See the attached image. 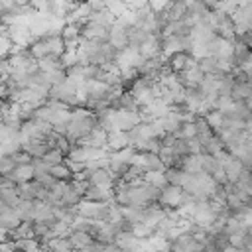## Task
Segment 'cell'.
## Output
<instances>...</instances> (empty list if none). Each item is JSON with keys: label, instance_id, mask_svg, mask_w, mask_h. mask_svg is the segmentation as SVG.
Segmentation results:
<instances>
[{"label": "cell", "instance_id": "6da1fadb", "mask_svg": "<svg viewBox=\"0 0 252 252\" xmlns=\"http://www.w3.org/2000/svg\"><path fill=\"white\" fill-rule=\"evenodd\" d=\"M98 126L96 122V116L89 110V108H71V118L67 122V130H65V136L69 138V142L77 144L79 140L87 138L94 128Z\"/></svg>", "mask_w": 252, "mask_h": 252}, {"label": "cell", "instance_id": "7a4b0ae2", "mask_svg": "<svg viewBox=\"0 0 252 252\" xmlns=\"http://www.w3.org/2000/svg\"><path fill=\"white\" fill-rule=\"evenodd\" d=\"M193 197L187 195L181 187L177 185H165L161 191H159V197H158V205L163 207V209H177L181 205H185L187 201H191Z\"/></svg>", "mask_w": 252, "mask_h": 252}, {"label": "cell", "instance_id": "3957f363", "mask_svg": "<svg viewBox=\"0 0 252 252\" xmlns=\"http://www.w3.org/2000/svg\"><path fill=\"white\" fill-rule=\"evenodd\" d=\"M189 224H191V219L183 224V232L173 240H169V252H205V246L191 236Z\"/></svg>", "mask_w": 252, "mask_h": 252}, {"label": "cell", "instance_id": "277c9868", "mask_svg": "<svg viewBox=\"0 0 252 252\" xmlns=\"http://www.w3.org/2000/svg\"><path fill=\"white\" fill-rule=\"evenodd\" d=\"M108 211V203H94V201H81L77 205V215L91 219V220H104V215Z\"/></svg>", "mask_w": 252, "mask_h": 252}, {"label": "cell", "instance_id": "5b68a950", "mask_svg": "<svg viewBox=\"0 0 252 252\" xmlns=\"http://www.w3.org/2000/svg\"><path fill=\"white\" fill-rule=\"evenodd\" d=\"M81 35L85 39H96V41H108V35H110V28H104L96 22H87L81 30Z\"/></svg>", "mask_w": 252, "mask_h": 252}, {"label": "cell", "instance_id": "8992f818", "mask_svg": "<svg viewBox=\"0 0 252 252\" xmlns=\"http://www.w3.org/2000/svg\"><path fill=\"white\" fill-rule=\"evenodd\" d=\"M108 43L110 47H114L116 51H122L128 47V30L124 26H120L118 22H114L110 26V35H108Z\"/></svg>", "mask_w": 252, "mask_h": 252}, {"label": "cell", "instance_id": "52a82bcc", "mask_svg": "<svg viewBox=\"0 0 252 252\" xmlns=\"http://www.w3.org/2000/svg\"><path fill=\"white\" fill-rule=\"evenodd\" d=\"M114 246H116L118 250H124V252H134V250L142 248V238L134 236L130 230H122V232L116 234Z\"/></svg>", "mask_w": 252, "mask_h": 252}, {"label": "cell", "instance_id": "ba28073f", "mask_svg": "<svg viewBox=\"0 0 252 252\" xmlns=\"http://www.w3.org/2000/svg\"><path fill=\"white\" fill-rule=\"evenodd\" d=\"M165 22H177V20H185L187 18V4L183 0H169V4L163 8V12H159Z\"/></svg>", "mask_w": 252, "mask_h": 252}, {"label": "cell", "instance_id": "9c48e42d", "mask_svg": "<svg viewBox=\"0 0 252 252\" xmlns=\"http://www.w3.org/2000/svg\"><path fill=\"white\" fill-rule=\"evenodd\" d=\"M14 185H20V183H28L33 179V163H22V165H16L8 175H6Z\"/></svg>", "mask_w": 252, "mask_h": 252}, {"label": "cell", "instance_id": "30bf717a", "mask_svg": "<svg viewBox=\"0 0 252 252\" xmlns=\"http://www.w3.org/2000/svg\"><path fill=\"white\" fill-rule=\"evenodd\" d=\"M85 201H94V203H110L112 201V187H96L89 185L83 195Z\"/></svg>", "mask_w": 252, "mask_h": 252}, {"label": "cell", "instance_id": "8fae6325", "mask_svg": "<svg viewBox=\"0 0 252 252\" xmlns=\"http://www.w3.org/2000/svg\"><path fill=\"white\" fill-rule=\"evenodd\" d=\"M161 35H175V37H185L191 35V24L187 20H177V22H167L161 30Z\"/></svg>", "mask_w": 252, "mask_h": 252}, {"label": "cell", "instance_id": "7c38bea8", "mask_svg": "<svg viewBox=\"0 0 252 252\" xmlns=\"http://www.w3.org/2000/svg\"><path fill=\"white\" fill-rule=\"evenodd\" d=\"M89 169V167H87ZM89 185H96V187H114L110 173L106 167H98V169H89Z\"/></svg>", "mask_w": 252, "mask_h": 252}, {"label": "cell", "instance_id": "4fadbf2b", "mask_svg": "<svg viewBox=\"0 0 252 252\" xmlns=\"http://www.w3.org/2000/svg\"><path fill=\"white\" fill-rule=\"evenodd\" d=\"M22 150H24L32 159H39V158L45 156V152H47L49 148H47L45 140H28V142L22 144Z\"/></svg>", "mask_w": 252, "mask_h": 252}, {"label": "cell", "instance_id": "5bb4252c", "mask_svg": "<svg viewBox=\"0 0 252 252\" xmlns=\"http://www.w3.org/2000/svg\"><path fill=\"white\" fill-rule=\"evenodd\" d=\"M158 120H159V124H161V128H163L165 134H175L179 130V126L183 124V116L177 114V112H173V110H169L163 118H158Z\"/></svg>", "mask_w": 252, "mask_h": 252}, {"label": "cell", "instance_id": "9a60e30c", "mask_svg": "<svg viewBox=\"0 0 252 252\" xmlns=\"http://www.w3.org/2000/svg\"><path fill=\"white\" fill-rule=\"evenodd\" d=\"M20 224H22V219H20V215H18L16 209H10V211H6V213L0 215V228H2V230L12 232V230H16Z\"/></svg>", "mask_w": 252, "mask_h": 252}, {"label": "cell", "instance_id": "2e32d148", "mask_svg": "<svg viewBox=\"0 0 252 252\" xmlns=\"http://www.w3.org/2000/svg\"><path fill=\"white\" fill-rule=\"evenodd\" d=\"M222 167H224V175H226V181H228V183H236L238 175H240L242 169H244V165H242L240 159H236V158H230Z\"/></svg>", "mask_w": 252, "mask_h": 252}, {"label": "cell", "instance_id": "e0dca14e", "mask_svg": "<svg viewBox=\"0 0 252 252\" xmlns=\"http://www.w3.org/2000/svg\"><path fill=\"white\" fill-rule=\"evenodd\" d=\"M187 59H189V53L179 51V53H175V55L167 57L165 65L169 67V71H171V73H181V71L185 69V65H187Z\"/></svg>", "mask_w": 252, "mask_h": 252}, {"label": "cell", "instance_id": "ac0fdd59", "mask_svg": "<svg viewBox=\"0 0 252 252\" xmlns=\"http://www.w3.org/2000/svg\"><path fill=\"white\" fill-rule=\"evenodd\" d=\"M67 238H69V242H71V246L75 250H81V248H85V246H89L93 242V236L87 234V232H81V230H71L67 234Z\"/></svg>", "mask_w": 252, "mask_h": 252}, {"label": "cell", "instance_id": "d6986e66", "mask_svg": "<svg viewBox=\"0 0 252 252\" xmlns=\"http://www.w3.org/2000/svg\"><path fill=\"white\" fill-rule=\"evenodd\" d=\"M197 67H199V71H201L203 75L220 73V69H219V59H217V57H213V55H207V57L199 59V61H197Z\"/></svg>", "mask_w": 252, "mask_h": 252}, {"label": "cell", "instance_id": "ffe728a7", "mask_svg": "<svg viewBox=\"0 0 252 252\" xmlns=\"http://www.w3.org/2000/svg\"><path fill=\"white\" fill-rule=\"evenodd\" d=\"M116 110H128V112H140V104L136 102V98L128 93V91H122L120 98H118V106Z\"/></svg>", "mask_w": 252, "mask_h": 252}, {"label": "cell", "instance_id": "44dd1931", "mask_svg": "<svg viewBox=\"0 0 252 252\" xmlns=\"http://www.w3.org/2000/svg\"><path fill=\"white\" fill-rule=\"evenodd\" d=\"M165 179H167V185H177V187H181L183 183H185V179H187V173L183 171V169H175V167H167L165 171Z\"/></svg>", "mask_w": 252, "mask_h": 252}, {"label": "cell", "instance_id": "7402d4cb", "mask_svg": "<svg viewBox=\"0 0 252 252\" xmlns=\"http://www.w3.org/2000/svg\"><path fill=\"white\" fill-rule=\"evenodd\" d=\"M250 93H252V83H248V81L246 83H234L230 96H232V100H246L250 96Z\"/></svg>", "mask_w": 252, "mask_h": 252}, {"label": "cell", "instance_id": "603a6c76", "mask_svg": "<svg viewBox=\"0 0 252 252\" xmlns=\"http://www.w3.org/2000/svg\"><path fill=\"white\" fill-rule=\"evenodd\" d=\"M144 181L154 185L156 189H163L167 185V179H165V173L163 171H146L144 173Z\"/></svg>", "mask_w": 252, "mask_h": 252}, {"label": "cell", "instance_id": "cb8c5ba5", "mask_svg": "<svg viewBox=\"0 0 252 252\" xmlns=\"http://www.w3.org/2000/svg\"><path fill=\"white\" fill-rule=\"evenodd\" d=\"M159 148H161L159 138H150V140H144V142H140V144L134 146L136 152H144V154H158Z\"/></svg>", "mask_w": 252, "mask_h": 252}, {"label": "cell", "instance_id": "d4e9b609", "mask_svg": "<svg viewBox=\"0 0 252 252\" xmlns=\"http://www.w3.org/2000/svg\"><path fill=\"white\" fill-rule=\"evenodd\" d=\"M201 156V154H199ZM199 156H185V159H183V165H181V169L185 171V173H203V169H201V158Z\"/></svg>", "mask_w": 252, "mask_h": 252}, {"label": "cell", "instance_id": "484cf974", "mask_svg": "<svg viewBox=\"0 0 252 252\" xmlns=\"http://www.w3.org/2000/svg\"><path fill=\"white\" fill-rule=\"evenodd\" d=\"M136 154V150L132 148V146H126V148H122V150H116V152H110L108 154V158L112 159V161H122V163H130L132 161V156Z\"/></svg>", "mask_w": 252, "mask_h": 252}, {"label": "cell", "instance_id": "4316f807", "mask_svg": "<svg viewBox=\"0 0 252 252\" xmlns=\"http://www.w3.org/2000/svg\"><path fill=\"white\" fill-rule=\"evenodd\" d=\"M47 167H53V165H59V163H63L65 161V156H63V152H59L57 148H53V150H47L45 152V156L43 158H39Z\"/></svg>", "mask_w": 252, "mask_h": 252}, {"label": "cell", "instance_id": "83f0119b", "mask_svg": "<svg viewBox=\"0 0 252 252\" xmlns=\"http://www.w3.org/2000/svg\"><path fill=\"white\" fill-rule=\"evenodd\" d=\"M0 197L10 205V207H18V203L22 201L20 199V195H18V189H16V185H10V187H2L0 189Z\"/></svg>", "mask_w": 252, "mask_h": 252}, {"label": "cell", "instance_id": "f1b7e54d", "mask_svg": "<svg viewBox=\"0 0 252 252\" xmlns=\"http://www.w3.org/2000/svg\"><path fill=\"white\" fill-rule=\"evenodd\" d=\"M228 244L234 248H246L248 246V238H246V226L238 228L236 232L228 234Z\"/></svg>", "mask_w": 252, "mask_h": 252}, {"label": "cell", "instance_id": "f546056e", "mask_svg": "<svg viewBox=\"0 0 252 252\" xmlns=\"http://www.w3.org/2000/svg\"><path fill=\"white\" fill-rule=\"evenodd\" d=\"M65 159L85 163V161H87V148H85V146H79V144H73V146H71V150L67 152Z\"/></svg>", "mask_w": 252, "mask_h": 252}, {"label": "cell", "instance_id": "4dcf8cb0", "mask_svg": "<svg viewBox=\"0 0 252 252\" xmlns=\"http://www.w3.org/2000/svg\"><path fill=\"white\" fill-rule=\"evenodd\" d=\"M144 171H165V165H163V161L158 158V154H146Z\"/></svg>", "mask_w": 252, "mask_h": 252}, {"label": "cell", "instance_id": "1f68e13d", "mask_svg": "<svg viewBox=\"0 0 252 252\" xmlns=\"http://www.w3.org/2000/svg\"><path fill=\"white\" fill-rule=\"evenodd\" d=\"M49 173H51L57 181H71V179H73V173H71V169L65 165V161H63V163H59V165L49 167Z\"/></svg>", "mask_w": 252, "mask_h": 252}, {"label": "cell", "instance_id": "d6a6232c", "mask_svg": "<svg viewBox=\"0 0 252 252\" xmlns=\"http://www.w3.org/2000/svg\"><path fill=\"white\" fill-rule=\"evenodd\" d=\"M205 120H207V124L211 126L213 132L220 130V128H222V122H224V118H222V114H220L219 110H209V112L205 114Z\"/></svg>", "mask_w": 252, "mask_h": 252}, {"label": "cell", "instance_id": "836d02e7", "mask_svg": "<svg viewBox=\"0 0 252 252\" xmlns=\"http://www.w3.org/2000/svg\"><path fill=\"white\" fill-rule=\"evenodd\" d=\"M32 181H35V183H39V185H43L47 189H51L57 183V179L49 171H33V179Z\"/></svg>", "mask_w": 252, "mask_h": 252}, {"label": "cell", "instance_id": "e575fe53", "mask_svg": "<svg viewBox=\"0 0 252 252\" xmlns=\"http://www.w3.org/2000/svg\"><path fill=\"white\" fill-rule=\"evenodd\" d=\"M130 232H132L134 236H138V238L146 240V238H150V236L154 234V228H152L150 224H144V222H136V224H130Z\"/></svg>", "mask_w": 252, "mask_h": 252}, {"label": "cell", "instance_id": "d590c367", "mask_svg": "<svg viewBox=\"0 0 252 252\" xmlns=\"http://www.w3.org/2000/svg\"><path fill=\"white\" fill-rule=\"evenodd\" d=\"M175 138H181V140H189V138H195L197 136V130H195V124L193 122H183L179 126V130L173 134Z\"/></svg>", "mask_w": 252, "mask_h": 252}, {"label": "cell", "instance_id": "8d00e7d4", "mask_svg": "<svg viewBox=\"0 0 252 252\" xmlns=\"http://www.w3.org/2000/svg\"><path fill=\"white\" fill-rule=\"evenodd\" d=\"M49 226H51V232H53L55 236H67V234L71 232V224H67V222H63V220H57V219H55Z\"/></svg>", "mask_w": 252, "mask_h": 252}, {"label": "cell", "instance_id": "74e56055", "mask_svg": "<svg viewBox=\"0 0 252 252\" xmlns=\"http://www.w3.org/2000/svg\"><path fill=\"white\" fill-rule=\"evenodd\" d=\"M171 150L175 156H189V148H187V140H181V138H175V142L171 144Z\"/></svg>", "mask_w": 252, "mask_h": 252}, {"label": "cell", "instance_id": "f35d334b", "mask_svg": "<svg viewBox=\"0 0 252 252\" xmlns=\"http://www.w3.org/2000/svg\"><path fill=\"white\" fill-rule=\"evenodd\" d=\"M14 167H16V163L12 161L10 156H0V175H8Z\"/></svg>", "mask_w": 252, "mask_h": 252}, {"label": "cell", "instance_id": "ab89813d", "mask_svg": "<svg viewBox=\"0 0 252 252\" xmlns=\"http://www.w3.org/2000/svg\"><path fill=\"white\" fill-rule=\"evenodd\" d=\"M47 77H49L51 87H53V85H59V83H63V81L67 79L65 69H55V71H49V73H47Z\"/></svg>", "mask_w": 252, "mask_h": 252}, {"label": "cell", "instance_id": "60d3db41", "mask_svg": "<svg viewBox=\"0 0 252 252\" xmlns=\"http://www.w3.org/2000/svg\"><path fill=\"white\" fill-rule=\"evenodd\" d=\"M10 158H12V161H14L16 165H22V163H30V161H32V158H30L24 150H18V152L10 154Z\"/></svg>", "mask_w": 252, "mask_h": 252}, {"label": "cell", "instance_id": "b9f144b4", "mask_svg": "<svg viewBox=\"0 0 252 252\" xmlns=\"http://www.w3.org/2000/svg\"><path fill=\"white\" fill-rule=\"evenodd\" d=\"M187 148H189V156H199V154L203 152V150H201V142H199L197 136L187 140Z\"/></svg>", "mask_w": 252, "mask_h": 252}, {"label": "cell", "instance_id": "7bdbcfd3", "mask_svg": "<svg viewBox=\"0 0 252 252\" xmlns=\"http://www.w3.org/2000/svg\"><path fill=\"white\" fill-rule=\"evenodd\" d=\"M85 2L91 8V12H102V10H106V0H85Z\"/></svg>", "mask_w": 252, "mask_h": 252}, {"label": "cell", "instance_id": "ee69618b", "mask_svg": "<svg viewBox=\"0 0 252 252\" xmlns=\"http://www.w3.org/2000/svg\"><path fill=\"white\" fill-rule=\"evenodd\" d=\"M169 4V0H148V6L152 8V12H156V14H159V12H163V8Z\"/></svg>", "mask_w": 252, "mask_h": 252}, {"label": "cell", "instance_id": "f6af8a7d", "mask_svg": "<svg viewBox=\"0 0 252 252\" xmlns=\"http://www.w3.org/2000/svg\"><path fill=\"white\" fill-rule=\"evenodd\" d=\"M65 165L71 169V173H79V171H83L87 165L85 163H81V161H69V159H65Z\"/></svg>", "mask_w": 252, "mask_h": 252}, {"label": "cell", "instance_id": "bcb514c9", "mask_svg": "<svg viewBox=\"0 0 252 252\" xmlns=\"http://www.w3.org/2000/svg\"><path fill=\"white\" fill-rule=\"evenodd\" d=\"M0 6H2L4 10H10V8H14L16 4H14V0H0Z\"/></svg>", "mask_w": 252, "mask_h": 252}, {"label": "cell", "instance_id": "7dc6e473", "mask_svg": "<svg viewBox=\"0 0 252 252\" xmlns=\"http://www.w3.org/2000/svg\"><path fill=\"white\" fill-rule=\"evenodd\" d=\"M30 2H32V0H14V4H16L18 8H26V6H30Z\"/></svg>", "mask_w": 252, "mask_h": 252}, {"label": "cell", "instance_id": "c3c4849f", "mask_svg": "<svg viewBox=\"0 0 252 252\" xmlns=\"http://www.w3.org/2000/svg\"><path fill=\"white\" fill-rule=\"evenodd\" d=\"M224 252H248L246 248H234V246H228Z\"/></svg>", "mask_w": 252, "mask_h": 252}, {"label": "cell", "instance_id": "681fc988", "mask_svg": "<svg viewBox=\"0 0 252 252\" xmlns=\"http://www.w3.org/2000/svg\"><path fill=\"white\" fill-rule=\"evenodd\" d=\"M244 102H246V106H248V110L252 112V93H250V96H248V98H246Z\"/></svg>", "mask_w": 252, "mask_h": 252}, {"label": "cell", "instance_id": "f907efd6", "mask_svg": "<svg viewBox=\"0 0 252 252\" xmlns=\"http://www.w3.org/2000/svg\"><path fill=\"white\" fill-rule=\"evenodd\" d=\"M116 252H124V250H118V248H116Z\"/></svg>", "mask_w": 252, "mask_h": 252}, {"label": "cell", "instance_id": "816d5d0a", "mask_svg": "<svg viewBox=\"0 0 252 252\" xmlns=\"http://www.w3.org/2000/svg\"><path fill=\"white\" fill-rule=\"evenodd\" d=\"M0 81H2V75H0Z\"/></svg>", "mask_w": 252, "mask_h": 252}]
</instances>
